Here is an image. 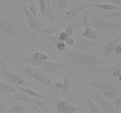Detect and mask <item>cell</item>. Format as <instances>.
I'll return each instance as SVG.
<instances>
[{
    "instance_id": "6da1fadb",
    "label": "cell",
    "mask_w": 121,
    "mask_h": 113,
    "mask_svg": "<svg viewBox=\"0 0 121 113\" xmlns=\"http://www.w3.org/2000/svg\"><path fill=\"white\" fill-rule=\"evenodd\" d=\"M9 0L0 8V41L13 49L17 43L37 47L54 56L53 49L31 31L26 23L21 5Z\"/></svg>"
},
{
    "instance_id": "7a4b0ae2",
    "label": "cell",
    "mask_w": 121,
    "mask_h": 113,
    "mask_svg": "<svg viewBox=\"0 0 121 113\" xmlns=\"http://www.w3.org/2000/svg\"><path fill=\"white\" fill-rule=\"evenodd\" d=\"M63 55L68 58L74 67H81L92 72H93L95 69H99L102 65H106L105 61L100 60L97 56L77 50L66 49Z\"/></svg>"
},
{
    "instance_id": "3957f363",
    "label": "cell",
    "mask_w": 121,
    "mask_h": 113,
    "mask_svg": "<svg viewBox=\"0 0 121 113\" xmlns=\"http://www.w3.org/2000/svg\"><path fill=\"white\" fill-rule=\"evenodd\" d=\"M87 26L91 28L98 29H121V25L117 22L109 21L107 19L102 16L96 8H93V12L91 14L89 20L87 21Z\"/></svg>"
},
{
    "instance_id": "277c9868",
    "label": "cell",
    "mask_w": 121,
    "mask_h": 113,
    "mask_svg": "<svg viewBox=\"0 0 121 113\" xmlns=\"http://www.w3.org/2000/svg\"><path fill=\"white\" fill-rule=\"evenodd\" d=\"M74 66L69 64L58 63L52 61H46L43 65L39 67V69L43 71L46 73L51 74L54 77L57 78L61 76L69 69L72 68Z\"/></svg>"
},
{
    "instance_id": "5b68a950",
    "label": "cell",
    "mask_w": 121,
    "mask_h": 113,
    "mask_svg": "<svg viewBox=\"0 0 121 113\" xmlns=\"http://www.w3.org/2000/svg\"><path fill=\"white\" fill-rule=\"evenodd\" d=\"M21 68L22 69V70L26 72L32 78H33L34 80L37 81L39 82H40L41 84L44 86L45 87L56 91L55 88H54L52 80L43 71L31 67H27Z\"/></svg>"
},
{
    "instance_id": "8992f818",
    "label": "cell",
    "mask_w": 121,
    "mask_h": 113,
    "mask_svg": "<svg viewBox=\"0 0 121 113\" xmlns=\"http://www.w3.org/2000/svg\"><path fill=\"white\" fill-rule=\"evenodd\" d=\"M1 73L3 75L5 82L7 84H15L18 85H27L30 87L32 89H36L35 87H34L33 85L31 84L27 81H26L18 74H15V73H14L11 71L8 70L7 67L2 68Z\"/></svg>"
},
{
    "instance_id": "52a82bcc",
    "label": "cell",
    "mask_w": 121,
    "mask_h": 113,
    "mask_svg": "<svg viewBox=\"0 0 121 113\" xmlns=\"http://www.w3.org/2000/svg\"><path fill=\"white\" fill-rule=\"evenodd\" d=\"M47 99L54 102L58 113H76L77 111L84 109L82 107H76L71 104L68 101L65 100L49 98H47Z\"/></svg>"
},
{
    "instance_id": "ba28073f",
    "label": "cell",
    "mask_w": 121,
    "mask_h": 113,
    "mask_svg": "<svg viewBox=\"0 0 121 113\" xmlns=\"http://www.w3.org/2000/svg\"><path fill=\"white\" fill-rule=\"evenodd\" d=\"M93 93L94 94V99L98 105L100 107L103 113H118L115 110L113 105L110 101H108L102 95L96 90L93 88Z\"/></svg>"
},
{
    "instance_id": "9c48e42d",
    "label": "cell",
    "mask_w": 121,
    "mask_h": 113,
    "mask_svg": "<svg viewBox=\"0 0 121 113\" xmlns=\"http://www.w3.org/2000/svg\"><path fill=\"white\" fill-rule=\"evenodd\" d=\"M83 84L86 85L93 87L95 89H99L102 93H104L106 91H115L121 92L120 88L112 84L107 82V81H85V82H83Z\"/></svg>"
},
{
    "instance_id": "30bf717a",
    "label": "cell",
    "mask_w": 121,
    "mask_h": 113,
    "mask_svg": "<svg viewBox=\"0 0 121 113\" xmlns=\"http://www.w3.org/2000/svg\"><path fill=\"white\" fill-rule=\"evenodd\" d=\"M74 35V47L77 51H83L86 49L93 47L98 44V41L88 40L81 35L75 34Z\"/></svg>"
},
{
    "instance_id": "8fae6325",
    "label": "cell",
    "mask_w": 121,
    "mask_h": 113,
    "mask_svg": "<svg viewBox=\"0 0 121 113\" xmlns=\"http://www.w3.org/2000/svg\"><path fill=\"white\" fill-rule=\"evenodd\" d=\"M88 7H90L89 4H78L74 5L70 10L66 12L65 16L60 18L59 21L61 22H65V23L69 22L71 20L76 17L82 11Z\"/></svg>"
},
{
    "instance_id": "7c38bea8",
    "label": "cell",
    "mask_w": 121,
    "mask_h": 113,
    "mask_svg": "<svg viewBox=\"0 0 121 113\" xmlns=\"http://www.w3.org/2000/svg\"><path fill=\"white\" fill-rule=\"evenodd\" d=\"M25 60H27L32 65L39 67L46 63L48 59V56L46 53L41 51H35L31 54L30 57H25Z\"/></svg>"
},
{
    "instance_id": "4fadbf2b",
    "label": "cell",
    "mask_w": 121,
    "mask_h": 113,
    "mask_svg": "<svg viewBox=\"0 0 121 113\" xmlns=\"http://www.w3.org/2000/svg\"><path fill=\"white\" fill-rule=\"evenodd\" d=\"M121 39V34H119L118 36L111 40L105 45V47H104V55H105V60H108L110 55L112 54L116 46L120 42Z\"/></svg>"
},
{
    "instance_id": "5bb4252c",
    "label": "cell",
    "mask_w": 121,
    "mask_h": 113,
    "mask_svg": "<svg viewBox=\"0 0 121 113\" xmlns=\"http://www.w3.org/2000/svg\"><path fill=\"white\" fill-rule=\"evenodd\" d=\"M18 101V102H27V103L30 104L31 106H34V104L33 103V101L31 100V99L27 95H26V94L23 93V92L21 91L20 90L17 89V90L14 93V94H12L11 97L9 98L8 100V101H7V102H9L11 101Z\"/></svg>"
},
{
    "instance_id": "9a60e30c",
    "label": "cell",
    "mask_w": 121,
    "mask_h": 113,
    "mask_svg": "<svg viewBox=\"0 0 121 113\" xmlns=\"http://www.w3.org/2000/svg\"><path fill=\"white\" fill-rule=\"evenodd\" d=\"M77 82H78V85H79V87H80L81 91H82L83 94H84L85 98H86V101H87V104H88L89 109V111H91V113H102V111L101 109H100L98 105H96L95 104L94 102L91 100V99L90 98L89 95L87 94V93H86V91L84 90L81 84H80L79 81H78Z\"/></svg>"
},
{
    "instance_id": "2e32d148",
    "label": "cell",
    "mask_w": 121,
    "mask_h": 113,
    "mask_svg": "<svg viewBox=\"0 0 121 113\" xmlns=\"http://www.w3.org/2000/svg\"><path fill=\"white\" fill-rule=\"evenodd\" d=\"M100 34V31L97 29H93L91 27L88 26L85 27V29L81 34V36L88 39V40H93V41H98L99 39H98V36Z\"/></svg>"
},
{
    "instance_id": "e0dca14e",
    "label": "cell",
    "mask_w": 121,
    "mask_h": 113,
    "mask_svg": "<svg viewBox=\"0 0 121 113\" xmlns=\"http://www.w3.org/2000/svg\"><path fill=\"white\" fill-rule=\"evenodd\" d=\"M46 17L47 18L52 25H54L56 21L58 20V17L53 11L50 3L49 0H46Z\"/></svg>"
},
{
    "instance_id": "ac0fdd59",
    "label": "cell",
    "mask_w": 121,
    "mask_h": 113,
    "mask_svg": "<svg viewBox=\"0 0 121 113\" xmlns=\"http://www.w3.org/2000/svg\"><path fill=\"white\" fill-rule=\"evenodd\" d=\"M118 69H121V64L119 63L115 65L112 66L109 68H105V69H95L93 73H95L96 74H101L104 75L105 77L107 78L109 76H111V74L113 73L114 71Z\"/></svg>"
},
{
    "instance_id": "d6986e66",
    "label": "cell",
    "mask_w": 121,
    "mask_h": 113,
    "mask_svg": "<svg viewBox=\"0 0 121 113\" xmlns=\"http://www.w3.org/2000/svg\"><path fill=\"white\" fill-rule=\"evenodd\" d=\"M65 24H66V23H65V22H61L59 24L53 25H51L50 27H46V28L41 29V32H42L43 34H45V35H48V36H52L58 29H60L63 26H65Z\"/></svg>"
},
{
    "instance_id": "ffe728a7",
    "label": "cell",
    "mask_w": 121,
    "mask_h": 113,
    "mask_svg": "<svg viewBox=\"0 0 121 113\" xmlns=\"http://www.w3.org/2000/svg\"><path fill=\"white\" fill-rule=\"evenodd\" d=\"M29 97L34 104V105L37 106L38 108H40L44 113H49V107H48V104L46 102L43 101L42 100L37 99L35 97Z\"/></svg>"
},
{
    "instance_id": "44dd1931",
    "label": "cell",
    "mask_w": 121,
    "mask_h": 113,
    "mask_svg": "<svg viewBox=\"0 0 121 113\" xmlns=\"http://www.w3.org/2000/svg\"><path fill=\"white\" fill-rule=\"evenodd\" d=\"M20 4H21V7H22V11H23V13L25 14L26 17H27V20H30V21H34V22H37V23L39 24L40 25H41V27H43L44 25L42 22H41V21H38L37 20H36V19L33 16V15H32L31 13L29 11L28 8H27V6L26 5L24 2L22 0L20 1Z\"/></svg>"
},
{
    "instance_id": "7402d4cb",
    "label": "cell",
    "mask_w": 121,
    "mask_h": 113,
    "mask_svg": "<svg viewBox=\"0 0 121 113\" xmlns=\"http://www.w3.org/2000/svg\"><path fill=\"white\" fill-rule=\"evenodd\" d=\"M9 113H25L24 105L18 101H15L7 110Z\"/></svg>"
},
{
    "instance_id": "603a6c76",
    "label": "cell",
    "mask_w": 121,
    "mask_h": 113,
    "mask_svg": "<svg viewBox=\"0 0 121 113\" xmlns=\"http://www.w3.org/2000/svg\"><path fill=\"white\" fill-rule=\"evenodd\" d=\"M89 7L99 8H100V9H104V10L112 11V10H114V9H117V10L118 11L121 10V8L116 7V6L110 4H107V3H102V4L91 3V4H89Z\"/></svg>"
},
{
    "instance_id": "cb8c5ba5",
    "label": "cell",
    "mask_w": 121,
    "mask_h": 113,
    "mask_svg": "<svg viewBox=\"0 0 121 113\" xmlns=\"http://www.w3.org/2000/svg\"><path fill=\"white\" fill-rule=\"evenodd\" d=\"M17 88L21 91L23 92L24 94L28 95L29 97H33L35 98H47L46 97L44 96V95H41V94H39V93H37L36 91H35L32 89L24 88V87H17Z\"/></svg>"
},
{
    "instance_id": "d4e9b609",
    "label": "cell",
    "mask_w": 121,
    "mask_h": 113,
    "mask_svg": "<svg viewBox=\"0 0 121 113\" xmlns=\"http://www.w3.org/2000/svg\"><path fill=\"white\" fill-rule=\"evenodd\" d=\"M26 23L31 31L34 33L37 32L39 33V34H43L42 32H41V25H40L38 23L34 22V21H30V20H28L27 19L26 20Z\"/></svg>"
},
{
    "instance_id": "484cf974",
    "label": "cell",
    "mask_w": 121,
    "mask_h": 113,
    "mask_svg": "<svg viewBox=\"0 0 121 113\" xmlns=\"http://www.w3.org/2000/svg\"><path fill=\"white\" fill-rule=\"evenodd\" d=\"M17 90V88H14L8 85V84L4 83L0 81V92L8 94H14Z\"/></svg>"
},
{
    "instance_id": "4316f807",
    "label": "cell",
    "mask_w": 121,
    "mask_h": 113,
    "mask_svg": "<svg viewBox=\"0 0 121 113\" xmlns=\"http://www.w3.org/2000/svg\"><path fill=\"white\" fill-rule=\"evenodd\" d=\"M89 12V9H87L86 11L85 12V14H84L83 16V22H79V23L73 22V24H72L73 27H82L83 26H85V27L87 26V21H88L87 15H88Z\"/></svg>"
},
{
    "instance_id": "83f0119b",
    "label": "cell",
    "mask_w": 121,
    "mask_h": 113,
    "mask_svg": "<svg viewBox=\"0 0 121 113\" xmlns=\"http://www.w3.org/2000/svg\"><path fill=\"white\" fill-rule=\"evenodd\" d=\"M57 5L60 14L62 15L64 9L69 6V0H57Z\"/></svg>"
},
{
    "instance_id": "f1b7e54d",
    "label": "cell",
    "mask_w": 121,
    "mask_h": 113,
    "mask_svg": "<svg viewBox=\"0 0 121 113\" xmlns=\"http://www.w3.org/2000/svg\"><path fill=\"white\" fill-rule=\"evenodd\" d=\"M71 84H72V81L69 80L67 75H65V77H64L63 82L62 88L63 92L64 93H67L69 91Z\"/></svg>"
},
{
    "instance_id": "f546056e",
    "label": "cell",
    "mask_w": 121,
    "mask_h": 113,
    "mask_svg": "<svg viewBox=\"0 0 121 113\" xmlns=\"http://www.w3.org/2000/svg\"><path fill=\"white\" fill-rule=\"evenodd\" d=\"M104 18L106 19H118L121 20V11L119 10L117 12H108L104 15Z\"/></svg>"
},
{
    "instance_id": "4dcf8cb0",
    "label": "cell",
    "mask_w": 121,
    "mask_h": 113,
    "mask_svg": "<svg viewBox=\"0 0 121 113\" xmlns=\"http://www.w3.org/2000/svg\"><path fill=\"white\" fill-rule=\"evenodd\" d=\"M39 5L40 7V10L42 14V16L44 20L46 21V2L45 0H39Z\"/></svg>"
},
{
    "instance_id": "1f68e13d",
    "label": "cell",
    "mask_w": 121,
    "mask_h": 113,
    "mask_svg": "<svg viewBox=\"0 0 121 113\" xmlns=\"http://www.w3.org/2000/svg\"><path fill=\"white\" fill-rule=\"evenodd\" d=\"M105 97L109 98H115L121 96V92L115 91H106L102 93Z\"/></svg>"
},
{
    "instance_id": "d6a6232c",
    "label": "cell",
    "mask_w": 121,
    "mask_h": 113,
    "mask_svg": "<svg viewBox=\"0 0 121 113\" xmlns=\"http://www.w3.org/2000/svg\"><path fill=\"white\" fill-rule=\"evenodd\" d=\"M27 8H28L29 11L31 13L32 15H33V16L36 19V20H37L38 21H40V20H39V18H38L37 16V8L35 5H34V4H29L28 5Z\"/></svg>"
},
{
    "instance_id": "836d02e7",
    "label": "cell",
    "mask_w": 121,
    "mask_h": 113,
    "mask_svg": "<svg viewBox=\"0 0 121 113\" xmlns=\"http://www.w3.org/2000/svg\"><path fill=\"white\" fill-rule=\"evenodd\" d=\"M113 107L117 112H121V96L115 98L113 100Z\"/></svg>"
},
{
    "instance_id": "e575fe53",
    "label": "cell",
    "mask_w": 121,
    "mask_h": 113,
    "mask_svg": "<svg viewBox=\"0 0 121 113\" xmlns=\"http://www.w3.org/2000/svg\"><path fill=\"white\" fill-rule=\"evenodd\" d=\"M43 35L45 36V37L47 38L48 40L51 42V43L56 47V44H57V42H59V39H58V36L57 35H52V36H48V35H46L45 34H43Z\"/></svg>"
},
{
    "instance_id": "d590c367",
    "label": "cell",
    "mask_w": 121,
    "mask_h": 113,
    "mask_svg": "<svg viewBox=\"0 0 121 113\" xmlns=\"http://www.w3.org/2000/svg\"><path fill=\"white\" fill-rule=\"evenodd\" d=\"M7 103L4 99L0 97V113H5Z\"/></svg>"
},
{
    "instance_id": "8d00e7d4",
    "label": "cell",
    "mask_w": 121,
    "mask_h": 113,
    "mask_svg": "<svg viewBox=\"0 0 121 113\" xmlns=\"http://www.w3.org/2000/svg\"><path fill=\"white\" fill-rule=\"evenodd\" d=\"M65 32L69 36H72L74 34V27H73V25L72 23L68 24L67 27H66L65 29Z\"/></svg>"
},
{
    "instance_id": "74e56055",
    "label": "cell",
    "mask_w": 121,
    "mask_h": 113,
    "mask_svg": "<svg viewBox=\"0 0 121 113\" xmlns=\"http://www.w3.org/2000/svg\"><path fill=\"white\" fill-rule=\"evenodd\" d=\"M57 48L59 49V51H65L66 50V44H65V42H61V41H59L57 42V44H56V46Z\"/></svg>"
},
{
    "instance_id": "f35d334b",
    "label": "cell",
    "mask_w": 121,
    "mask_h": 113,
    "mask_svg": "<svg viewBox=\"0 0 121 113\" xmlns=\"http://www.w3.org/2000/svg\"><path fill=\"white\" fill-rule=\"evenodd\" d=\"M68 37L69 36L65 32H61L60 34V35L58 36V39H59V41H61V42H65Z\"/></svg>"
},
{
    "instance_id": "ab89813d",
    "label": "cell",
    "mask_w": 121,
    "mask_h": 113,
    "mask_svg": "<svg viewBox=\"0 0 121 113\" xmlns=\"http://www.w3.org/2000/svg\"><path fill=\"white\" fill-rule=\"evenodd\" d=\"M65 42L68 46L74 47V38L72 37V36H69Z\"/></svg>"
},
{
    "instance_id": "60d3db41",
    "label": "cell",
    "mask_w": 121,
    "mask_h": 113,
    "mask_svg": "<svg viewBox=\"0 0 121 113\" xmlns=\"http://www.w3.org/2000/svg\"><path fill=\"white\" fill-rule=\"evenodd\" d=\"M53 86H54V88H55L56 90L57 91L59 89H62L63 83L59 82V81H56V82L53 84Z\"/></svg>"
},
{
    "instance_id": "b9f144b4",
    "label": "cell",
    "mask_w": 121,
    "mask_h": 113,
    "mask_svg": "<svg viewBox=\"0 0 121 113\" xmlns=\"http://www.w3.org/2000/svg\"><path fill=\"white\" fill-rule=\"evenodd\" d=\"M121 69H117V70L114 71L111 74V76L113 77L118 78L119 76H121Z\"/></svg>"
},
{
    "instance_id": "7bdbcfd3",
    "label": "cell",
    "mask_w": 121,
    "mask_h": 113,
    "mask_svg": "<svg viewBox=\"0 0 121 113\" xmlns=\"http://www.w3.org/2000/svg\"><path fill=\"white\" fill-rule=\"evenodd\" d=\"M114 51H115V52L117 53L118 55H120L121 54V44L120 43L118 44L117 46L115 48Z\"/></svg>"
},
{
    "instance_id": "ee69618b",
    "label": "cell",
    "mask_w": 121,
    "mask_h": 113,
    "mask_svg": "<svg viewBox=\"0 0 121 113\" xmlns=\"http://www.w3.org/2000/svg\"><path fill=\"white\" fill-rule=\"evenodd\" d=\"M0 65H1V66L2 67V68H5V67H6V66H5V65L4 62H3L2 58H1V56H0Z\"/></svg>"
},
{
    "instance_id": "f6af8a7d",
    "label": "cell",
    "mask_w": 121,
    "mask_h": 113,
    "mask_svg": "<svg viewBox=\"0 0 121 113\" xmlns=\"http://www.w3.org/2000/svg\"><path fill=\"white\" fill-rule=\"evenodd\" d=\"M35 108H36L37 111L38 113H44V112L43 111H41V109H40V108H38L37 107H36V106H35Z\"/></svg>"
},
{
    "instance_id": "bcb514c9",
    "label": "cell",
    "mask_w": 121,
    "mask_h": 113,
    "mask_svg": "<svg viewBox=\"0 0 121 113\" xmlns=\"http://www.w3.org/2000/svg\"><path fill=\"white\" fill-rule=\"evenodd\" d=\"M112 1L116 2V3H118L119 5L121 4V0H112Z\"/></svg>"
},
{
    "instance_id": "7dc6e473",
    "label": "cell",
    "mask_w": 121,
    "mask_h": 113,
    "mask_svg": "<svg viewBox=\"0 0 121 113\" xmlns=\"http://www.w3.org/2000/svg\"><path fill=\"white\" fill-rule=\"evenodd\" d=\"M33 109H34V111H33V113H38V111H37L36 108H35V105L33 106Z\"/></svg>"
},
{
    "instance_id": "c3c4849f",
    "label": "cell",
    "mask_w": 121,
    "mask_h": 113,
    "mask_svg": "<svg viewBox=\"0 0 121 113\" xmlns=\"http://www.w3.org/2000/svg\"><path fill=\"white\" fill-rule=\"evenodd\" d=\"M103 1V2H105V3H106V2H109V0H102Z\"/></svg>"
},
{
    "instance_id": "681fc988",
    "label": "cell",
    "mask_w": 121,
    "mask_h": 113,
    "mask_svg": "<svg viewBox=\"0 0 121 113\" xmlns=\"http://www.w3.org/2000/svg\"><path fill=\"white\" fill-rule=\"evenodd\" d=\"M14 1L16 2H17V3H19V2H20V1H21V0H14Z\"/></svg>"
},
{
    "instance_id": "f907efd6",
    "label": "cell",
    "mask_w": 121,
    "mask_h": 113,
    "mask_svg": "<svg viewBox=\"0 0 121 113\" xmlns=\"http://www.w3.org/2000/svg\"><path fill=\"white\" fill-rule=\"evenodd\" d=\"M118 80H119V81H120V82L121 81V75L118 77Z\"/></svg>"
},
{
    "instance_id": "816d5d0a",
    "label": "cell",
    "mask_w": 121,
    "mask_h": 113,
    "mask_svg": "<svg viewBox=\"0 0 121 113\" xmlns=\"http://www.w3.org/2000/svg\"><path fill=\"white\" fill-rule=\"evenodd\" d=\"M82 1H83L84 2H87V1H89V0H82Z\"/></svg>"
},
{
    "instance_id": "f5cc1de1",
    "label": "cell",
    "mask_w": 121,
    "mask_h": 113,
    "mask_svg": "<svg viewBox=\"0 0 121 113\" xmlns=\"http://www.w3.org/2000/svg\"><path fill=\"white\" fill-rule=\"evenodd\" d=\"M52 1H53V3L54 4V5H55V1L54 0H52Z\"/></svg>"
}]
</instances>
